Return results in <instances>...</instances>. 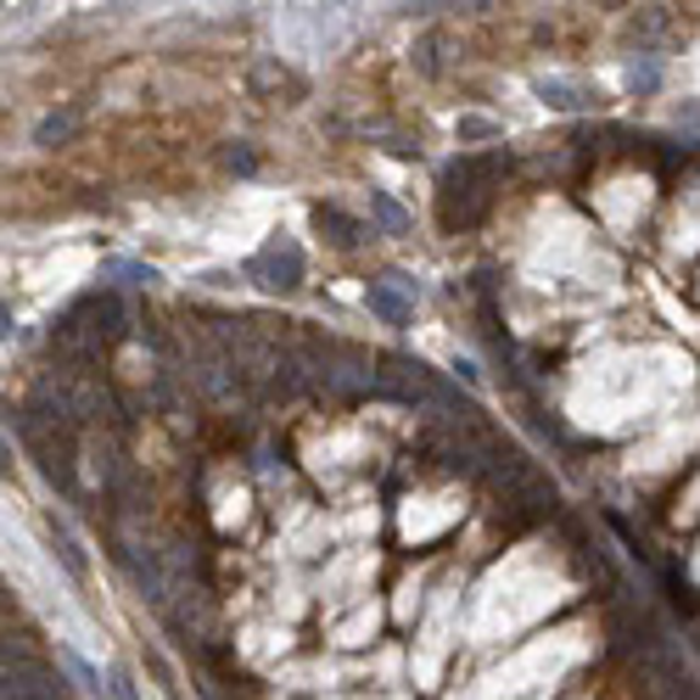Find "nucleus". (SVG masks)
<instances>
[{"instance_id": "nucleus-1", "label": "nucleus", "mask_w": 700, "mask_h": 700, "mask_svg": "<svg viewBox=\"0 0 700 700\" xmlns=\"http://www.w3.org/2000/svg\"><path fill=\"white\" fill-rule=\"evenodd\" d=\"M253 275L264 280L269 292H292V287H303V247H298L292 236H275V242L258 253Z\"/></svg>"}, {"instance_id": "nucleus-2", "label": "nucleus", "mask_w": 700, "mask_h": 700, "mask_svg": "<svg viewBox=\"0 0 700 700\" xmlns=\"http://www.w3.org/2000/svg\"><path fill=\"white\" fill-rule=\"evenodd\" d=\"M404 292H409V280H404V275H387V280H370L364 303H370V314H382L387 325H409L415 303H409Z\"/></svg>"}, {"instance_id": "nucleus-3", "label": "nucleus", "mask_w": 700, "mask_h": 700, "mask_svg": "<svg viewBox=\"0 0 700 700\" xmlns=\"http://www.w3.org/2000/svg\"><path fill=\"white\" fill-rule=\"evenodd\" d=\"M533 90H538V96H544L549 107H560V113H578V107H588V102H594L588 90H583V84H572V79H538Z\"/></svg>"}, {"instance_id": "nucleus-4", "label": "nucleus", "mask_w": 700, "mask_h": 700, "mask_svg": "<svg viewBox=\"0 0 700 700\" xmlns=\"http://www.w3.org/2000/svg\"><path fill=\"white\" fill-rule=\"evenodd\" d=\"M45 544H51V555L62 560L73 578H84V555H79V544H73V533L62 522H45Z\"/></svg>"}, {"instance_id": "nucleus-5", "label": "nucleus", "mask_w": 700, "mask_h": 700, "mask_svg": "<svg viewBox=\"0 0 700 700\" xmlns=\"http://www.w3.org/2000/svg\"><path fill=\"white\" fill-rule=\"evenodd\" d=\"M314 224L319 230H331V242H342V247H353L359 242V219H348L342 208H331V202H319L314 208Z\"/></svg>"}, {"instance_id": "nucleus-6", "label": "nucleus", "mask_w": 700, "mask_h": 700, "mask_svg": "<svg viewBox=\"0 0 700 700\" xmlns=\"http://www.w3.org/2000/svg\"><path fill=\"white\" fill-rule=\"evenodd\" d=\"M370 208H376V219H382L387 236H409V213H404L387 191H370Z\"/></svg>"}, {"instance_id": "nucleus-7", "label": "nucleus", "mask_w": 700, "mask_h": 700, "mask_svg": "<svg viewBox=\"0 0 700 700\" xmlns=\"http://www.w3.org/2000/svg\"><path fill=\"white\" fill-rule=\"evenodd\" d=\"M656 84H662V62L656 57H633L628 62V90H633V96H650Z\"/></svg>"}, {"instance_id": "nucleus-8", "label": "nucleus", "mask_w": 700, "mask_h": 700, "mask_svg": "<svg viewBox=\"0 0 700 700\" xmlns=\"http://www.w3.org/2000/svg\"><path fill=\"white\" fill-rule=\"evenodd\" d=\"M68 129H73V113H45L34 124V147H57V140H68Z\"/></svg>"}, {"instance_id": "nucleus-9", "label": "nucleus", "mask_w": 700, "mask_h": 700, "mask_svg": "<svg viewBox=\"0 0 700 700\" xmlns=\"http://www.w3.org/2000/svg\"><path fill=\"white\" fill-rule=\"evenodd\" d=\"M107 275H118L124 287H152V280H158L152 264H129V258H107Z\"/></svg>"}, {"instance_id": "nucleus-10", "label": "nucleus", "mask_w": 700, "mask_h": 700, "mask_svg": "<svg viewBox=\"0 0 700 700\" xmlns=\"http://www.w3.org/2000/svg\"><path fill=\"white\" fill-rule=\"evenodd\" d=\"M107 700H140V695H135V678H129L124 667L107 673Z\"/></svg>"}, {"instance_id": "nucleus-11", "label": "nucleus", "mask_w": 700, "mask_h": 700, "mask_svg": "<svg viewBox=\"0 0 700 700\" xmlns=\"http://www.w3.org/2000/svg\"><path fill=\"white\" fill-rule=\"evenodd\" d=\"M499 135V124H488V118H459V140H493Z\"/></svg>"}, {"instance_id": "nucleus-12", "label": "nucleus", "mask_w": 700, "mask_h": 700, "mask_svg": "<svg viewBox=\"0 0 700 700\" xmlns=\"http://www.w3.org/2000/svg\"><path fill=\"white\" fill-rule=\"evenodd\" d=\"M230 168H236V174H253L258 163H253V152H230Z\"/></svg>"}]
</instances>
